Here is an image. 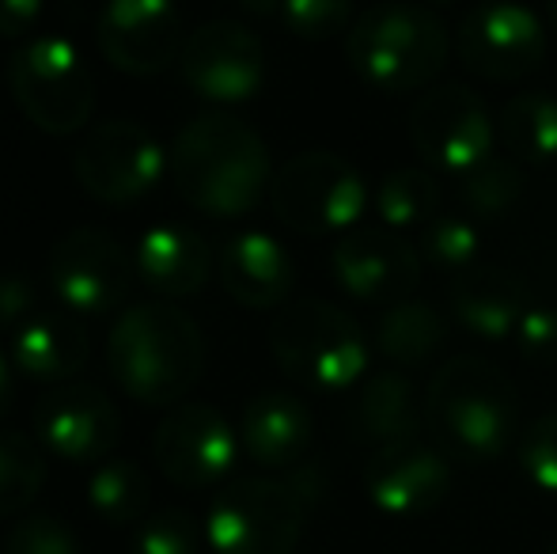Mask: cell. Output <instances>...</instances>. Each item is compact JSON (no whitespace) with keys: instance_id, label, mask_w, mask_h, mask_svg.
Masks as SVG:
<instances>
[{"instance_id":"cell-1","label":"cell","mask_w":557,"mask_h":554,"mask_svg":"<svg viewBox=\"0 0 557 554\" xmlns=\"http://www.w3.org/2000/svg\"><path fill=\"white\" fill-rule=\"evenodd\" d=\"M111 377L129 399L171 407L194 392L206 369V338L183 308L168 300L133 304L117 316L107 342Z\"/></svg>"},{"instance_id":"cell-33","label":"cell","mask_w":557,"mask_h":554,"mask_svg":"<svg viewBox=\"0 0 557 554\" xmlns=\"http://www.w3.org/2000/svg\"><path fill=\"white\" fill-rule=\"evenodd\" d=\"M349 20L352 0H285L281 4V23L308 42H326V38L342 35Z\"/></svg>"},{"instance_id":"cell-18","label":"cell","mask_w":557,"mask_h":554,"mask_svg":"<svg viewBox=\"0 0 557 554\" xmlns=\"http://www.w3.org/2000/svg\"><path fill=\"white\" fill-rule=\"evenodd\" d=\"M368 502L387 517H421L433 513L451 490V467L433 444L406 441L372 452L364 467Z\"/></svg>"},{"instance_id":"cell-20","label":"cell","mask_w":557,"mask_h":554,"mask_svg":"<svg viewBox=\"0 0 557 554\" xmlns=\"http://www.w3.org/2000/svg\"><path fill=\"white\" fill-rule=\"evenodd\" d=\"M293 255L265 232L227 239L221 255V285L243 308H285L293 293Z\"/></svg>"},{"instance_id":"cell-31","label":"cell","mask_w":557,"mask_h":554,"mask_svg":"<svg viewBox=\"0 0 557 554\" xmlns=\"http://www.w3.org/2000/svg\"><path fill=\"white\" fill-rule=\"evenodd\" d=\"M46 482V459L35 441L20 433H0V517L23 513Z\"/></svg>"},{"instance_id":"cell-41","label":"cell","mask_w":557,"mask_h":554,"mask_svg":"<svg viewBox=\"0 0 557 554\" xmlns=\"http://www.w3.org/2000/svg\"><path fill=\"white\" fill-rule=\"evenodd\" d=\"M550 20H554V27H557V0H550Z\"/></svg>"},{"instance_id":"cell-43","label":"cell","mask_w":557,"mask_h":554,"mask_svg":"<svg viewBox=\"0 0 557 554\" xmlns=\"http://www.w3.org/2000/svg\"><path fill=\"white\" fill-rule=\"evenodd\" d=\"M550 554H557V547H550Z\"/></svg>"},{"instance_id":"cell-42","label":"cell","mask_w":557,"mask_h":554,"mask_svg":"<svg viewBox=\"0 0 557 554\" xmlns=\"http://www.w3.org/2000/svg\"><path fill=\"white\" fill-rule=\"evenodd\" d=\"M429 4H451V0H429Z\"/></svg>"},{"instance_id":"cell-3","label":"cell","mask_w":557,"mask_h":554,"mask_svg":"<svg viewBox=\"0 0 557 554\" xmlns=\"http://www.w3.org/2000/svg\"><path fill=\"white\" fill-rule=\"evenodd\" d=\"M425 418L441 452L467 464H490L512 444L520 399L505 369L478 354H462L436 369L425 395Z\"/></svg>"},{"instance_id":"cell-26","label":"cell","mask_w":557,"mask_h":554,"mask_svg":"<svg viewBox=\"0 0 557 554\" xmlns=\"http://www.w3.org/2000/svg\"><path fill=\"white\" fill-rule=\"evenodd\" d=\"M528 194L523 168L508 156H485L470 171L455 175V198L467 221H505Z\"/></svg>"},{"instance_id":"cell-29","label":"cell","mask_w":557,"mask_h":554,"mask_svg":"<svg viewBox=\"0 0 557 554\" xmlns=\"http://www.w3.org/2000/svg\"><path fill=\"white\" fill-rule=\"evenodd\" d=\"M148 475L133 459H107L88 479V505L107 525H137L148 509Z\"/></svg>"},{"instance_id":"cell-25","label":"cell","mask_w":557,"mask_h":554,"mask_svg":"<svg viewBox=\"0 0 557 554\" xmlns=\"http://www.w3.org/2000/svg\"><path fill=\"white\" fill-rule=\"evenodd\" d=\"M447 342V319L425 300H403L383 308L375 323V349L395 369H425Z\"/></svg>"},{"instance_id":"cell-9","label":"cell","mask_w":557,"mask_h":554,"mask_svg":"<svg viewBox=\"0 0 557 554\" xmlns=\"http://www.w3.org/2000/svg\"><path fill=\"white\" fill-rule=\"evenodd\" d=\"M410 140L429 171L455 178L493 156V119L482 96L462 84H441L410 111Z\"/></svg>"},{"instance_id":"cell-40","label":"cell","mask_w":557,"mask_h":554,"mask_svg":"<svg viewBox=\"0 0 557 554\" xmlns=\"http://www.w3.org/2000/svg\"><path fill=\"white\" fill-rule=\"evenodd\" d=\"M239 4L255 15H281V4H285V0H239Z\"/></svg>"},{"instance_id":"cell-21","label":"cell","mask_w":557,"mask_h":554,"mask_svg":"<svg viewBox=\"0 0 557 554\" xmlns=\"http://www.w3.org/2000/svg\"><path fill=\"white\" fill-rule=\"evenodd\" d=\"M523 311H528V288L500 267H474L451 281V316L474 338H512Z\"/></svg>"},{"instance_id":"cell-11","label":"cell","mask_w":557,"mask_h":554,"mask_svg":"<svg viewBox=\"0 0 557 554\" xmlns=\"http://www.w3.org/2000/svg\"><path fill=\"white\" fill-rule=\"evenodd\" d=\"M73 171L91 198L129 206L156 190L168 171V156L160 140L137 122H103L76 148Z\"/></svg>"},{"instance_id":"cell-37","label":"cell","mask_w":557,"mask_h":554,"mask_svg":"<svg viewBox=\"0 0 557 554\" xmlns=\"http://www.w3.org/2000/svg\"><path fill=\"white\" fill-rule=\"evenodd\" d=\"M35 285L20 274H0V331H20L23 319L35 311Z\"/></svg>"},{"instance_id":"cell-24","label":"cell","mask_w":557,"mask_h":554,"mask_svg":"<svg viewBox=\"0 0 557 554\" xmlns=\"http://www.w3.org/2000/svg\"><path fill=\"white\" fill-rule=\"evenodd\" d=\"M88 334L65 316H38L23 323L12 338V361L38 384H58L88 361Z\"/></svg>"},{"instance_id":"cell-35","label":"cell","mask_w":557,"mask_h":554,"mask_svg":"<svg viewBox=\"0 0 557 554\" xmlns=\"http://www.w3.org/2000/svg\"><path fill=\"white\" fill-rule=\"evenodd\" d=\"M4 554H84L81 535L58 517H27L8 532Z\"/></svg>"},{"instance_id":"cell-19","label":"cell","mask_w":557,"mask_h":554,"mask_svg":"<svg viewBox=\"0 0 557 554\" xmlns=\"http://www.w3.org/2000/svg\"><path fill=\"white\" fill-rule=\"evenodd\" d=\"M315 421L311 410L288 392H262L243 407L239 418V448L258 467H296L311 448Z\"/></svg>"},{"instance_id":"cell-4","label":"cell","mask_w":557,"mask_h":554,"mask_svg":"<svg viewBox=\"0 0 557 554\" xmlns=\"http://www.w3.org/2000/svg\"><path fill=\"white\" fill-rule=\"evenodd\" d=\"M323 494V471L300 467L288 479H235L213 497L206 543L213 554H293L304 520Z\"/></svg>"},{"instance_id":"cell-34","label":"cell","mask_w":557,"mask_h":554,"mask_svg":"<svg viewBox=\"0 0 557 554\" xmlns=\"http://www.w3.org/2000/svg\"><path fill=\"white\" fill-rule=\"evenodd\" d=\"M520 467L535 490L557 494V410L528 426L520 441Z\"/></svg>"},{"instance_id":"cell-32","label":"cell","mask_w":557,"mask_h":554,"mask_svg":"<svg viewBox=\"0 0 557 554\" xmlns=\"http://www.w3.org/2000/svg\"><path fill=\"white\" fill-rule=\"evenodd\" d=\"M201 528L186 509H160L133 532V554H198Z\"/></svg>"},{"instance_id":"cell-16","label":"cell","mask_w":557,"mask_h":554,"mask_svg":"<svg viewBox=\"0 0 557 554\" xmlns=\"http://www.w3.org/2000/svg\"><path fill=\"white\" fill-rule=\"evenodd\" d=\"M156 464L171 482L186 490H206L227 479L239 456V433L227 426L216 407L190 403V407L171 410L156 429Z\"/></svg>"},{"instance_id":"cell-36","label":"cell","mask_w":557,"mask_h":554,"mask_svg":"<svg viewBox=\"0 0 557 554\" xmlns=\"http://www.w3.org/2000/svg\"><path fill=\"white\" fill-rule=\"evenodd\" d=\"M512 338L531 365H557V308L528 304Z\"/></svg>"},{"instance_id":"cell-22","label":"cell","mask_w":557,"mask_h":554,"mask_svg":"<svg viewBox=\"0 0 557 554\" xmlns=\"http://www.w3.org/2000/svg\"><path fill=\"white\" fill-rule=\"evenodd\" d=\"M137 270L168 300L194 296L213 274V251L186 224H156L137 244Z\"/></svg>"},{"instance_id":"cell-13","label":"cell","mask_w":557,"mask_h":554,"mask_svg":"<svg viewBox=\"0 0 557 554\" xmlns=\"http://www.w3.org/2000/svg\"><path fill=\"white\" fill-rule=\"evenodd\" d=\"M133 259L103 229H76L53 247L50 285L69 311L103 316L129 296Z\"/></svg>"},{"instance_id":"cell-10","label":"cell","mask_w":557,"mask_h":554,"mask_svg":"<svg viewBox=\"0 0 557 554\" xmlns=\"http://www.w3.org/2000/svg\"><path fill=\"white\" fill-rule=\"evenodd\" d=\"M455 46L474 76L512 84L543 65L546 27L531 8L516 0H485L467 12Z\"/></svg>"},{"instance_id":"cell-6","label":"cell","mask_w":557,"mask_h":554,"mask_svg":"<svg viewBox=\"0 0 557 554\" xmlns=\"http://www.w3.org/2000/svg\"><path fill=\"white\" fill-rule=\"evenodd\" d=\"M281 372L311 392H349L368 377V338L360 323L326 300H288L270 327Z\"/></svg>"},{"instance_id":"cell-15","label":"cell","mask_w":557,"mask_h":554,"mask_svg":"<svg viewBox=\"0 0 557 554\" xmlns=\"http://www.w3.org/2000/svg\"><path fill=\"white\" fill-rule=\"evenodd\" d=\"M183 81L213 103H243L258 96L265 81V50L255 30L232 20H213L198 27L183 46Z\"/></svg>"},{"instance_id":"cell-28","label":"cell","mask_w":557,"mask_h":554,"mask_svg":"<svg viewBox=\"0 0 557 554\" xmlns=\"http://www.w3.org/2000/svg\"><path fill=\"white\" fill-rule=\"evenodd\" d=\"M497 134L508 152H512V160H557V96H546V91L512 96L497 119Z\"/></svg>"},{"instance_id":"cell-23","label":"cell","mask_w":557,"mask_h":554,"mask_svg":"<svg viewBox=\"0 0 557 554\" xmlns=\"http://www.w3.org/2000/svg\"><path fill=\"white\" fill-rule=\"evenodd\" d=\"M352 433L372 452L391 448V444L418 441L421 433V407L410 377L398 369L372 372L360 384V395L352 403Z\"/></svg>"},{"instance_id":"cell-12","label":"cell","mask_w":557,"mask_h":554,"mask_svg":"<svg viewBox=\"0 0 557 554\" xmlns=\"http://www.w3.org/2000/svg\"><path fill=\"white\" fill-rule=\"evenodd\" d=\"M421 255L403 232L391 229H352L337 236L331 251L334 281L345 296L372 308H391L413 296L421 281Z\"/></svg>"},{"instance_id":"cell-5","label":"cell","mask_w":557,"mask_h":554,"mask_svg":"<svg viewBox=\"0 0 557 554\" xmlns=\"http://www.w3.org/2000/svg\"><path fill=\"white\" fill-rule=\"evenodd\" d=\"M447 30L441 15L421 4H375L345 35L349 65L368 88L403 96L433 84L447 65Z\"/></svg>"},{"instance_id":"cell-27","label":"cell","mask_w":557,"mask_h":554,"mask_svg":"<svg viewBox=\"0 0 557 554\" xmlns=\"http://www.w3.org/2000/svg\"><path fill=\"white\" fill-rule=\"evenodd\" d=\"M372 206L391 232L425 229L441 217V175L429 168H395L375 183Z\"/></svg>"},{"instance_id":"cell-2","label":"cell","mask_w":557,"mask_h":554,"mask_svg":"<svg viewBox=\"0 0 557 554\" xmlns=\"http://www.w3.org/2000/svg\"><path fill=\"white\" fill-rule=\"evenodd\" d=\"M175 186L209 217H247L262 201L270 175L265 140L232 114H201L186 122L171 152Z\"/></svg>"},{"instance_id":"cell-39","label":"cell","mask_w":557,"mask_h":554,"mask_svg":"<svg viewBox=\"0 0 557 554\" xmlns=\"http://www.w3.org/2000/svg\"><path fill=\"white\" fill-rule=\"evenodd\" d=\"M12 399H15V380H12V369H8L4 354H0V418L12 410Z\"/></svg>"},{"instance_id":"cell-30","label":"cell","mask_w":557,"mask_h":554,"mask_svg":"<svg viewBox=\"0 0 557 554\" xmlns=\"http://www.w3.org/2000/svg\"><path fill=\"white\" fill-rule=\"evenodd\" d=\"M418 255L425 267L441 270L447 278H462L467 270L482 267V239H478L474 221L455 213H441L433 224L421 229L418 239Z\"/></svg>"},{"instance_id":"cell-8","label":"cell","mask_w":557,"mask_h":554,"mask_svg":"<svg viewBox=\"0 0 557 554\" xmlns=\"http://www.w3.org/2000/svg\"><path fill=\"white\" fill-rule=\"evenodd\" d=\"M8 84L27 119L53 137L84 130V122L96 111V84L69 38L46 35L12 53Z\"/></svg>"},{"instance_id":"cell-14","label":"cell","mask_w":557,"mask_h":554,"mask_svg":"<svg viewBox=\"0 0 557 554\" xmlns=\"http://www.w3.org/2000/svg\"><path fill=\"white\" fill-rule=\"evenodd\" d=\"M96 42L114 69L129 76H160L183 58V15L175 0H107Z\"/></svg>"},{"instance_id":"cell-17","label":"cell","mask_w":557,"mask_h":554,"mask_svg":"<svg viewBox=\"0 0 557 554\" xmlns=\"http://www.w3.org/2000/svg\"><path fill=\"white\" fill-rule=\"evenodd\" d=\"M35 433L53 456L69 464H96L114 452L122 436V418L99 387L65 384L38 399Z\"/></svg>"},{"instance_id":"cell-38","label":"cell","mask_w":557,"mask_h":554,"mask_svg":"<svg viewBox=\"0 0 557 554\" xmlns=\"http://www.w3.org/2000/svg\"><path fill=\"white\" fill-rule=\"evenodd\" d=\"M46 0H0V38H23L42 20Z\"/></svg>"},{"instance_id":"cell-7","label":"cell","mask_w":557,"mask_h":554,"mask_svg":"<svg viewBox=\"0 0 557 554\" xmlns=\"http://www.w3.org/2000/svg\"><path fill=\"white\" fill-rule=\"evenodd\" d=\"M368 183L337 152H300L273 175L270 201L285 229L300 236H345L368 209Z\"/></svg>"}]
</instances>
